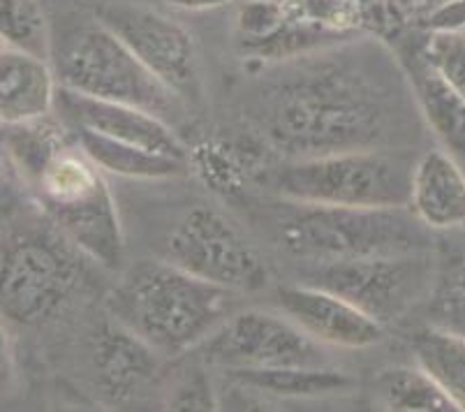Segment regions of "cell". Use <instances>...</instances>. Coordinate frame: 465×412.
I'll return each instance as SVG.
<instances>
[{
  "instance_id": "obj_1",
  "label": "cell",
  "mask_w": 465,
  "mask_h": 412,
  "mask_svg": "<svg viewBox=\"0 0 465 412\" xmlns=\"http://www.w3.org/2000/svg\"><path fill=\"white\" fill-rule=\"evenodd\" d=\"M329 51L294 58L287 76L262 95L264 135L290 158L389 146L396 93L369 65Z\"/></svg>"
},
{
  "instance_id": "obj_2",
  "label": "cell",
  "mask_w": 465,
  "mask_h": 412,
  "mask_svg": "<svg viewBox=\"0 0 465 412\" xmlns=\"http://www.w3.org/2000/svg\"><path fill=\"white\" fill-rule=\"evenodd\" d=\"M3 146L58 235L88 260L116 269L124 260L116 202L72 127L54 116L3 126Z\"/></svg>"
},
{
  "instance_id": "obj_3",
  "label": "cell",
  "mask_w": 465,
  "mask_h": 412,
  "mask_svg": "<svg viewBox=\"0 0 465 412\" xmlns=\"http://www.w3.org/2000/svg\"><path fill=\"white\" fill-rule=\"evenodd\" d=\"M232 295L163 257L134 265L109 296V311L158 355L179 357L230 317Z\"/></svg>"
},
{
  "instance_id": "obj_4",
  "label": "cell",
  "mask_w": 465,
  "mask_h": 412,
  "mask_svg": "<svg viewBox=\"0 0 465 412\" xmlns=\"http://www.w3.org/2000/svg\"><path fill=\"white\" fill-rule=\"evenodd\" d=\"M426 225L405 209H352L290 202L278 218V241L311 262L354 260L375 255L426 253Z\"/></svg>"
},
{
  "instance_id": "obj_5",
  "label": "cell",
  "mask_w": 465,
  "mask_h": 412,
  "mask_svg": "<svg viewBox=\"0 0 465 412\" xmlns=\"http://www.w3.org/2000/svg\"><path fill=\"white\" fill-rule=\"evenodd\" d=\"M417 160L405 148L378 146L299 158L273 174V188L287 202L405 209Z\"/></svg>"
},
{
  "instance_id": "obj_6",
  "label": "cell",
  "mask_w": 465,
  "mask_h": 412,
  "mask_svg": "<svg viewBox=\"0 0 465 412\" xmlns=\"http://www.w3.org/2000/svg\"><path fill=\"white\" fill-rule=\"evenodd\" d=\"M52 61L58 84L82 95L125 102L158 116L179 105V97L100 19L65 31L58 45L54 42Z\"/></svg>"
},
{
  "instance_id": "obj_7",
  "label": "cell",
  "mask_w": 465,
  "mask_h": 412,
  "mask_svg": "<svg viewBox=\"0 0 465 412\" xmlns=\"http://www.w3.org/2000/svg\"><path fill=\"white\" fill-rule=\"evenodd\" d=\"M74 246L63 235L16 232L3 244V316L37 325L70 299L79 283Z\"/></svg>"
},
{
  "instance_id": "obj_8",
  "label": "cell",
  "mask_w": 465,
  "mask_h": 412,
  "mask_svg": "<svg viewBox=\"0 0 465 412\" xmlns=\"http://www.w3.org/2000/svg\"><path fill=\"white\" fill-rule=\"evenodd\" d=\"M433 276L429 255L403 253L317 262L306 283L345 296L387 327L403 320L426 295L430 296Z\"/></svg>"
},
{
  "instance_id": "obj_9",
  "label": "cell",
  "mask_w": 465,
  "mask_h": 412,
  "mask_svg": "<svg viewBox=\"0 0 465 412\" xmlns=\"http://www.w3.org/2000/svg\"><path fill=\"white\" fill-rule=\"evenodd\" d=\"M164 260L232 292H257L269 283L251 241L227 216L204 204L176 220L164 239Z\"/></svg>"
},
{
  "instance_id": "obj_10",
  "label": "cell",
  "mask_w": 465,
  "mask_h": 412,
  "mask_svg": "<svg viewBox=\"0 0 465 412\" xmlns=\"http://www.w3.org/2000/svg\"><path fill=\"white\" fill-rule=\"evenodd\" d=\"M200 347L206 362L227 371L329 367L322 343L308 337L292 317L257 308L227 317Z\"/></svg>"
},
{
  "instance_id": "obj_11",
  "label": "cell",
  "mask_w": 465,
  "mask_h": 412,
  "mask_svg": "<svg viewBox=\"0 0 465 412\" xmlns=\"http://www.w3.org/2000/svg\"><path fill=\"white\" fill-rule=\"evenodd\" d=\"M97 19L109 25L179 100L200 97V56L185 25L153 7L130 3H107L97 10Z\"/></svg>"
},
{
  "instance_id": "obj_12",
  "label": "cell",
  "mask_w": 465,
  "mask_h": 412,
  "mask_svg": "<svg viewBox=\"0 0 465 412\" xmlns=\"http://www.w3.org/2000/svg\"><path fill=\"white\" fill-rule=\"evenodd\" d=\"M56 114L72 130H88V133L134 144V146H143L149 151L164 153V156L188 158L185 146L176 137L174 130L163 121V116L134 107V105L97 100V97L82 95L58 84Z\"/></svg>"
},
{
  "instance_id": "obj_13",
  "label": "cell",
  "mask_w": 465,
  "mask_h": 412,
  "mask_svg": "<svg viewBox=\"0 0 465 412\" xmlns=\"http://www.w3.org/2000/svg\"><path fill=\"white\" fill-rule=\"evenodd\" d=\"M278 304L287 317L322 346L361 350L387 337V327L382 322L363 313L345 296L311 283L281 287Z\"/></svg>"
},
{
  "instance_id": "obj_14",
  "label": "cell",
  "mask_w": 465,
  "mask_h": 412,
  "mask_svg": "<svg viewBox=\"0 0 465 412\" xmlns=\"http://www.w3.org/2000/svg\"><path fill=\"white\" fill-rule=\"evenodd\" d=\"M401 65L410 79L414 102L435 137L451 153H465V95L430 63L421 37L405 40Z\"/></svg>"
},
{
  "instance_id": "obj_15",
  "label": "cell",
  "mask_w": 465,
  "mask_h": 412,
  "mask_svg": "<svg viewBox=\"0 0 465 412\" xmlns=\"http://www.w3.org/2000/svg\"><path fill=\"white\" fill-rule=\"evenodd\" d=\"M410 211L433 232L465 225V174L451 151H426L412 169Z\"/></svg>"
},
{
  "instance_id": "obj_16",
  "label": "cell",
  "mask_w": 465,
  "mask_h": 412,
  "mask_svg": "<svg viewBox=\"0 0 465 412\" xmlns=\"http://www.w3.org/2000/svg\"><path fill=\"white\" fill-rule=\"evenodd\" d=\"M58 79L49 61L0 49V118L3 126L31 123L56 112Z\"/></svg>"
},
{
  "instance_id": "obj_17",
  "label": "cell",
  "mask_w": 465,
  "mask_h": 412,
  "mask_svg": "<svg viewBox=\"0 0 465 412\" xmlns=\"http://www.w3.org/2000/svg\"><path fill=\"white\" fill-rule=\"evenodd\" d=\"M158 368V352L146 341L133 334L121 322L103 325L95 338V371L97 385L112 398L121 403L133 397Z\"/></svg>"
},
{
  "instance_id": "obj_18",
  "label": "cell",
  "mask_w": 465,
  "mask_h": 412,
  "mask_svg": "<svg viewBox=\"0 0 465 412\" xmlns=\"http://www.w3.org/2000/svg\"><path fill=\"white\" fill-rule=\"evenodd\" d=\"M72 133L77 135L82 148L97 167L103 172L116 174V176L164 181V178L181 176L190 167L188 158L164 156V153L149 151V148L134 146V144L116 142V139L88 133V130H72Z\"/></svg>"
},
{
  "instance_id": "obj_19",
  "label": "cell",
  "mask_w": 465,
  "mask_h": 412,
  "mask_svg": "<svg viewBox=\"0 0 465 412\" xmlns=\"http://www.w3.org/2000/svg\"><path fill=\"white\" fill-rule=\"evenodd\" d=\"M241 387L272 394L278 398H322L345 394L354 380L331 367H290L264 371H230Z\"/></svg>"
},
{
  "instance_id": "obj_20",
  "label": "cell",
  "mask_w": 465,
  "mask_h": 412,
  "mask_svg": "<svg viewBox=\"0 0 465 412\" xmlns=\"http://www.w3.org/2000/svg\"><path fill=\"white\" fill-rule=\"evenodd\" d=\"M414 362L465 410V337L429 325L412 337Z\"/></svg>"
},
{
  "instance_id": "obj_21",
  "label": "cell",
  "mask_w": 465,
  "mask_h": 412,
  "mask_svg": "<svg viewBox=\"0 0 465 412\" xmlns=\"http://www.w3.org/2000/svg\"><path fill=\"white\" fill-rule=\"evenodd\" d=\"M375 394L387 410L396 412H459L456 403L417 364L414 368H389L375 380Z\"/></svg>"
},
{
  "instance_id": "obj_22",
  "label": "cell",
  "mask_w": 465,
  "mask_h": 412,
  "mask_svg": "<svg viewBox=\"0 0 465 412\" xmlns=\"http://www.w3.org/2000/svg\"><path fill=\"white\" fill-rule=\"evenodd\" d=\"M0 35L7 49L52 61V25L40 0H0Z\"/></svg>"
},
{
  "instance_id": "obj_23",
  "label": "cell",
  "mask_w": 465,
  "mask_h": 412,
  "mask_svg": "<svg viewBox=\"0 0 465 412\" xmlns=\"http://www.w3.org/2000/svg\"><path fill=\"white\" fill-rule=\"evenodd\" d=\"M430 325L465 337V257L456 260L445 274H440L430 292Z\"/></svg>"
},
{
  "instance_id": "obj_24",
  "label": "cell",
  "mask_w": 465,
  "mask_h": 412,
  "mask_svg": "<svg viewBox=\"0 0 465 412\" xmlns=\"http://www.w3.org/2000/svg\"><path fill=\"white\" fill-rule=\"evenodd\" d=\"M426 56L435 67L465 95V31L460 33H424Z\"/></svg>"
},
{
  "instance_id": "obj_25",
  "label": "cell",
  "mask_w": 465,
  "mask_h": 412,
  "mask_svg": "<svg viewBox=\"0 0 465 412\" xmlns=\"http://www.w3.org/2000/svg\"><path fill=\"white\" fill-rule=\"evenodd\" d=\"M285 21L282 0H246L236 15V31L243 46L273 35Z\"/></svg>"
},
{
  "instance_id": "obj_26",
  "label": "cell",
  "mask_w": 465,
  "mask_h": 412,
  "mask_svg": "<svg viewBox=\"0 0 465 412\" xmlns=\"http://www.w3.org/2000/svg\"><path fill=\"white\" fill-rule=\"evenodd\" d=\"M193 165L204 176L211 188L223 195H232L241 190V172L236 160L230 153H223L213 144L197 146L193 153Z\"/></svg>"
},
{
  "instance_id": "obj_27",
  "label": "cell",
  "mask_w": 465,
  "mask_h": 412,
  "mask_svg": "<svg viewBox=\"0 0 465 412\" xmlns=\"http://www.w3.org/2000/svg\"><path fill=\"white\" fill-rule=\"evenodd\" d=\"M417 28L424 33L465 31V0H438L421 10Z\"/></svg>"
},
{
  "instance_id": "obj_28",
  "label": "cell",
  "mask_w": 465,
  "mask_h": 412,
  "mask_svg": "<svg viewBox=\"0 0 465 412\" xmlns=\"http://www.w3.org/2000/svg\"><path fill=\"white\" fill-rule=\"evenodd\" d=\"M174 410H215L211 385L202 373H193L179 385L176 397L169 401Z\"/></svg>"
},
{
  "instance_id": "obj_29",
  "label": "cell",
  "mask_w": 465,
  "mask_h": 412,
  "mask_svg": "<svg viewBox=\"0 0 465 412\" xmlns=\"http://www.w3.org/2000/svg\"><path fill=\"white\" fill-rule=\"evenodd\" d=\"M169 5L183 12H209L225 7L232 0H167Z\"/></svg>"
},
{
  "instance_id": "obj_30",
  "label": "cell",
  "mask_w": 465,
  "mask_h": 412,
  "mask_svg": "<svg viewBox=\"0 0 465 412\" xmlns=\"http://www.w3.org/2000/svg\"><path fill=\"white\" fill-rule=\"evenodd\" d=\"M391 5H394V10L399 12V15H410V12L414 10H421L424 0H391Z\"/></svg>"
},
{
  "instance_id": "obj_31",
  "label": "cell",
  "mask_w": 465,
  "mask_h": 412,
  "mask_svg": "<svg viewBox=\"0 0 465 412\" xmlns=\"http://www.w3.org/2000/svg\"><path fill=\"white\" fill-rule=\"evenodd\" d=\"M433 3H438V0H430V3H429V5H433ZM429 5H426V7H429Z\"/></svg>"
}]
</instances>
